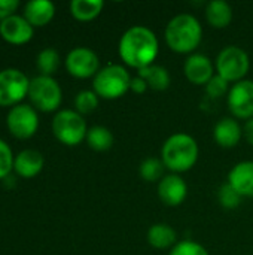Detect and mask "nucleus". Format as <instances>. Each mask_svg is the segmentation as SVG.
<instances>
[{"label": "nucleus", "mask_w": 253, "mask_h": 255, "mask_svg": "<svg viewBox=\"0 0 253 255\" xmlns=\"http://www.w3.org/2000/svg\"><path fill=\"white\" fill-rule=\"evenodd\" d=\"M206 19L215 28H225L233 21V7L225 0H212L206 6Z\"/></svg>", "instance_id": "nucleus-20"}, {"label": "nucleus", "mask_w": 253, "mask_h": 255, "mask_svg": "<svg viewBox=\"0 0 253 255\" xmlns=\"http://www.w3.org/2000/svg\"><path fill=\"white\" fill-rule=\"evenodd\" d=\"M166 164L163 163L161 158H155V157H149V158H145L142 163H140V167H139V173L142 176V179H145L146 182H160L166 175H164V170H166Z\"/></svg>", "instance_id": "nucleus-25"}, {"label": "nucleus", "mask_w": 253, "mask_h": 255, "mask_svg": "<svg viewBox=\"0 0 253 255\" xmlns=\"http://www.w3.org/2000/svg\"><path fill=\"white\" fill-rule=\"evenodd\" d=\"M251 69V58L248 52L237 46H225L216 58V72L228 82H240Z\"/></svg>", "instance_id": "nucleus-7"}, {"label": "nucleus", "mask_w": 253, "mask_h": 255, "mask_svg": "<svg viewBox=\"0 0 253 255\" xmlns=\"http://www.w3.org/2000/svg\"><path fill=\"white\" fill-rule=\"evenodd\" d=\"M6 127L16 139H30L39 128V115L31 105L19 103L7 111Z\"/></svg>", "instance_id": "nucleus-9"}, {"label": "nucleus", "mask_w": 253, "mask_h": 255, "mask_svg": "<svg viewBox=\"0 0 253 255\" xmlns=\"http://www.w3.org/2000/svg\"><path fill=\"white\" fill-rule=\"evenodd\" d=\"M64 64L67 72L78 79L94 78L101 69L98 55L91 48L86 46H76L72 51H69Z\"/></svg>", "instance_id": "nucleus-10"}, {"label": "nucleus", "mask_w": 253, "mask_h": 255, "mask_svg": "<svg viewBox=\"0 0 253 255\" xmlns=\"http://www.w3.org/2000/svg\"><path fill=\"white\" fill-rule=\"evenodd\" d=\"M169 255H209L207 250L194 241H180L177 242L171 250Z\"/></svg>", "instance_id": "nucleus-29"}, {"label": "nucleus", "mask_w": 253, "mask_h": 255, "mask_svg": "<svg viewBox=\"0 0 253 255\" xmlns=\"http://www.w3.org/2000/svg\"><path fill=\"white\" fill-rule=\"evenodd\" d=\"M164 37L171 51L177 54H191L201 43L203 27L194 15L179 13L166 25Z\"/></svg>", "instance_id": "nucleus-2"}, {"label": "nucleus", "mask_w": 253, "mask_h": 255, "mask_svg": "<svg viewBox=\"0 0 253 255\" xmlns=\"http://www.w3.org/2000/svg\"><path fill=\"white\" fill-rule=\"evenodd\" d=\"M137 75L148 82V87L155 91H164L170 87V73L164 66L152 64L137 70Z\"/></svg>", "instance_id": "nucleus-21"}, {"label": "nucleus", "mask_w": 253, "mask_h": 255, "mask_svg": "<svg viewBox=\"0 0 253 255\" xmlns=\"http://www.w3.org/2000/svg\"><path fill=\"white\" fill-rule=\"evenodd\" d=\"M158 197L167 206H179L188 196V185L183 178L177 173L166 175L158 182Z\"/></svg>", "instance_id": "nucleus-13"}, {"label": "nucleus", "mask_w": 253, "mask_h": 255, "mask_svg": "<svg viewBox=\"0 0 253 255\" xmlns=\"http://www.w3.org/2000/svg\"><path fill=\"white\" fill-rule=\"evenodd\" d=\"M18 6H19L18 0H0V21L13 15Z\"/></svg>", "instance_id": "nucleus-31"}, {"label": "nucleus", "mask_w": 253, "mask_h": 255, "mask_svg": "<svg viewBox=\"0 0 253 255\" xmlns=\"http://www.w3.org/2000/svg\"><path fill=\"white\" fill-rule=\"evenodd\" d=\"M43 166H45L43 154L37 149H31V148L22 149L13 158V172L24 179L37 176L42 172Z\"/></svg>", "instance_id": "nucleus-15"}, {"label": "nucleus", "mask_w": 253, "mask_h": 255, "mask_svg": "<svg viewBox=\"0 0 253 255\" xmlns=\"http://www.w3.org/2000/svg\"><path fill=\"white\" fill-rule=\"evenodd\" d=\"M243 137V127L236 118H221L213 127V139L222 148H234Z\"/></svg>", "instance_id": "nucleus-16"}, {"label": "nucleus", "mask_w": 253, "mask_h": 255, "mask_svg": "<svg viewBox=\"0 0 253 255\" xmlns=\"http://www.w3.org/2000/svg\"><path fill=\"white\" fill-rule=\"evenodd\" d=\"M55 4L49 0H30L24 6V18L33 27H43L52 21Z\"/></svg>", "instance_id": "nucleus-18"}, {"label": "nucleus", "mask_w": 253, "mask_h": 255, "mask_svg": "<svg viewBox=\"0 0 253 255\" xmlns=\"http://www.w3.org/2000/svg\"><path fill=\"white\" fill-rule=\"evenodd\" d=\"M148 242L155 250H171L177 244V233L171 226L166 223H158L149 227Z\"/></svg>", "instance_id": "nucleus-19"}, {"label": "nucleus", "mask_w": 253, "mask_h": 255, "mask_svg": "<svg viewBox=\"0 0 253 255\" xmlns=\"http://www.w3.org/2000/svg\"><path fill=\"white\" fill-rule=\"evenodd\" d=\"M31 106L42 112H58L63 102V90L52 76L37 75L30 79L28 96Z\"/></svg>", "instance_id": "nucleus-6"}, {"label": "nucleus", "mask_w": 253, "mask_h": 255, "mask_svg": "<svg viewBox=\"0 0 253 255\" xmlns=\"http://www.w3.org/2000/svg\"><path fill=\"white\" fill-rule=\"evenodd\" d=\"M230 82L227 79H224L221 75H215L207 84H206V93L209 97L212 99H219L224 97L227 93H230Z\"/></svg>", "instance_id": "nucleus-30"}, {"label": "nucleus", "mask_w": 253, "mask_h": 255, "mask_svg": "<svg viewBox=\"0 0 253 255\" xmlns=\"http://www.w3.org/2000/svg\"><path fill=\"white\" fill-rule=\"evenodd\" d=\"M228 108L239 120L253 118V81L243 79L236 82L228 93Z\"/></svg>", "instance_id": "nucleus-11"}, {"label": "nucleus", "mask_w": 253, "mask_h": 255, "mask_svg": "<svg viewBox=\"0 0 253 255\" xmlns=\"http://www.w3.org/2000/svg\"><path fill=\"white\" fill-rule=\"evenodd\" d=\"M52 133L58 142L66 146H76L86 139L88 127L84 115L75 109H61L58 111L51 124Z\"/></svg>", "instance_id": "nucleus-5"}, {"label": "nucleus", "mask_w": 253, "mask_h": 255, "mask_svg": "<svg viewBox=\"0 0 253 255\" xmlns=\"http://www.w3.org/2000/svg\"><path fill=\"white\" fill-rule=\"evenodd\" d=\"M131 76L121 64H109L98 70L92 79V90L100 99L115 100L130 91Z\"/></svg>", "instance_id": "nucleus-4"}, {"label": "nucleus", "mask_w": 253, "mask_h": 255, "mask_svg": "<svg viewBox=\"0 0 253 255\" xmlns=\"http://www.w3.org/2000/svg\"><path fill=\"white\" fill-rule=\"evenodd\" d=\"M30 79L24 72L15 67L0 70V106L13 108L19 105L27 96Z\"/></svg>", "instance_id": "nucleus-8"}, {"label": "nucleus", "mask_w": 253, "mask_h": 255, "mask_svg": "<svg viewBox=\"0 0 253 255\" xmlns=\"http://www.w3.org/2000/svg\"><path fill=\"white\" fill-rule=\"evenodd\" d=\"M185 76L194 85H206L215 76V66L204 54H191L183 64Z\"/></svg>", "instance_id": "nucleus-14"}, {"label": "nucleus", "mask_w": 253, "mask_h": 255, "mask_svg": "<svg viewBox=\"0 0 253 255\" xmlns=\"http://www.w3.org/2000/svg\"><path fill=\"white\" fill-rule=\"evenodd\" d=\"M243 199H253V161H240L228 173L227 181Z\"/></svg>", "instance_id": "nucleus-17"}, {"label": "nucleus", "mask_w": 253, "mask_h": 255, "mask_svg": "<svg viewBox=\"0 0 253 255\" xmlns=\"http://www.w3.org/2000/svg\"><path fill=\"white\" fill-rule=\"evenodd\" d=\"M148 88H149V87H148V82H146L143 78H140L139 75L134 76V78H131L130 91H133V93H136V94H143Z\"/></svg>", "instance_id": "nucleus-32"}, {"label": "nucleus", "mask_w": 253, "mask_h": 255, "mask_svg": "<svg viewBox=\"0 0 253 255\" xmlns=\"http://www.w3.org/2000/svg\"><path fill=\"white\" fill-rule=\"evenodd\" d=\"M86 143L91 149L97 151V152H103L107 151L113 146V134L112 131L104 127V126H92L91 128H88L86 133Z\"/></svg>", "instance_id": "nucleus-23"}, {"label": "nucleus", "mask_w": 253, "mask_h": 255, "mask_svg": "<svg viewBox=\"0 0 253 255\" xmlns=\"http://www.w3.org/2000/svg\"><path fill=\"white\" fill-rule=\"evenodd\" d=\"M104 7L103 0H73L70 1V13L78 21H91L97 18Z\"/></svg>", "instance_id": "nucleus-22"}, {"label": "nucleus", "mask_w": 253, "mask_h": 255, "mask_svg": "<svg viewBox=\"0 0 253 255\" xmlns=\"http://www.w3.org/2000/svg\"><path fill=\"white\" fill-rule=\"evenodd\" d=\"M243 136L246 137L248 143H251L253 146V118L246 121V124L243 127Z\"/></svg>", "instance_id": "nucleus-33"}, {"label": "nucleus", "mask_w": 253, "mask_h": 255, "mask_svg": "<svg viewBox=\"0 0 253 255\" xmlns=\"http://www.w3.org/2000/svg\"><path fill=\"white\" fill-rule=\"evenodd\" d=\"M118 52L127 66L140 70L154 64L160 54V42L151 28L133 25L121 36Z\"/></svg>", "instance_id": "nucleus-1"}, {"label": "nucleus", "mask_w": 253, "mask_h": 255, "mask_svg": "<svg viewBox=\"0 0 253 255\" xmlns=\"http://www.w3.org/2000/svg\"><path fill=\"white\" fill-rule=\"evenodd\" d=\"M34 27L24 18V15L13 13L0 21V36L12 45H24L33 39Z\"/></svg>", "instance_id": "nucleus-12"}, {"label": "nucleus", "mask_w": 253, "mask_h": 255, "mask_svg": "<svg viewBox=\"0 0 253 255\" xmlns=\"http://www.w3.org/2000/svg\"><path fill=\"white\" fill-rule=\"evenodd\" d=\"M13 152L10 146L0 139V181H4L13 170Z\"/></svg>", "instance_id": "nucleus-28"}, {"label": "nucleus", "mask_w": 253, "mask_h": 255, "mask_svg": "<svg viewBox=\"0 0 253 255\" xmlns=\"http://www.w3.org/2000/svg\"><path fill=\"white\" fill-rule=\"evenodd\" d=\"M100 97L95 94L94 90H82L75 97V111L81 115H86L94 112L98 108Z\"/></svg>", "instance_id": "nucleus-26"}, {"label": "nucleus", "mask_w": 253, "mask_h": 255, "mask_svg": "<svg viewBox=\"0 0 253 255\" xmlns=\"http://www.w3.org/2000/svg\"><path fill=\"white\" fill-rule=\"evenodd\" d=\"M200 155L197 140L188 133H174L166 139L161 148V160L173 173L191 170Z\"/></svg>", "instance_id": "nucleus-3"}, {"label": "nucleus", "mask_w": 253, "mask_h": 255, "mask_svg": "<svg viewBox=\"0 0 253 255\" xmlns=\"http://www.w3.org/2000/svg\"><path fill=\"white\" fill-rule=\"evenodd\" d=\"M218 200H219L222 208H225V209H236V208L240 206L243 197L228 182H225L219 188V191H218Z\"/></svg>", "instance_id": "nucleus-27"}, {"label": "nucleus", "mask_w": 253, "mask_h": 255, "mask_svg": "<svg viewBox=\"0 0 253 255\" xmlns=\"http://www.w3.org/2000/svg\"><path fill=\"white\" fill-rule=\"evenodd\" d=\"M36 66L40 75L43 76H52L58 67H60V54L54 48H45L42 49L36 57Z\"/></svg>", "instance_id": "nucleus-24"}]
</instances>
